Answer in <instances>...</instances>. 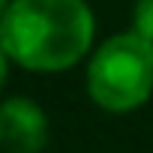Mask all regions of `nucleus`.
<instances>
[{
  "instance_id": "nucleus-6",
  "label": "nucleus",
  "mask_w": 153,
  "mask_h": 153,
  "mask_svg": "<svg viewBox=\"0 0 153 153\" xmlns=\"http://www.w3.org/2000/svg\"><path fill=\"white\" fill-rule=\"evenodd\" d=\"M9 3H12V0H0V18H3V12L9 9Z\"/></svg>"
},
{
  "instance_id": "nucleus-1",
  "label": "nucleus",
  "mask_w": 153,
  "mask_h": 153,
  "mask_svg": "<svg viewBox=\"0 0 153 153\" xmlns=\"http://www.w3.org/2000/svg\"><path fill=\"white\" fill-rule=\"evenodd\" d=\"M96 21L84 0H12L0 18V48L30 72H66L93 45Z\"/></svg>"
},
{
  "instance_id": "nucleus-5",
  "label": "nucleus",
  "mask_w": 153,
  "mask_h": 153,
  "mask_svg": "<svg viewBox=\"0 0 153 153\" xmlns=\"http://www.w3.org/2000/svg\"><path fill=\"white\" fill-rule=\"evenodd\" d=\"M9 57H6V51L0 48V90H3V84H6V78H9Z\"/></svg>"
},
{
  "instance_id": "nucleus-3",
  "label": "nucleus",
  "mask_w": 153,
  "mask_h": 153,
  "mask_svg": "<svg viewBox=\"0 0 153 153\" xmlns=\"http://www.w3.org/2000/svg\"><path fill=\"white\" fill-rule=\"evenodd\" d=\"M48 144V117L39 102L12 96L0 102V147L6 153H42Z\"/></svg>"
},
{
  "instance_id": "nucleus-2",
  "label": "nucleus",
  "mask_w": 153,
  "mask_h": 153,
  "mask_svg": "<svg viewBox=\"0 0 153 153\" xmlns=\"http://www.w3.org/2000/svg\"><path fill=\"white\" fill-rule=\"evenodd\" d=\"M87 93L108 114H129L153 93V39L138 30L108 36L87 63Z\"/></svg>"
},
{
  "instance_id": "nucleus-4",
  "label": "nucleus",
  "mask_w": 153,
  "mask_h": 153,
  "mask_svg": "<svg viewBox=\"0 0 153 153\" xmlns=\"http://www.w3.org/2000/svg\"><path fill=\"white\" fill-rule=\"evenodd\" d=\"M132 30L153 39V0H135L132 6Z\"/></svg>"
}]
</instances>
